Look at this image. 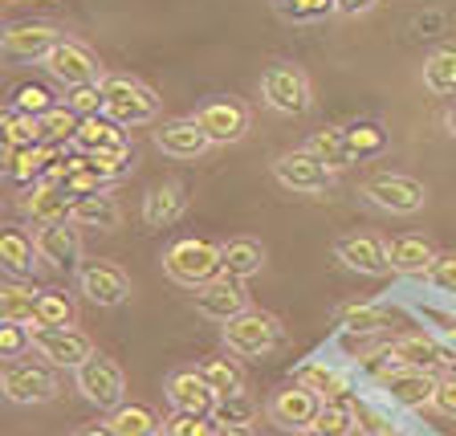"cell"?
I'll use <instances>...</instances> for the list:
<instances>
[{
  "label": "cell",
  "mask_w": 456,
  "mask_h": 436,
  "mask_svg": "<svg viewBox=\"0 0 456 436\" xmlns=\"http://www.w3.org/2000/svg\"><path fill=\"white\" fill-rule=\"evenodd\" d=\"M163 274L175 285H183V290H200L204 282L224 274V257H220V245H212V241L183 237L163 253Z\"/></svg>",
  "instance_id": "1"
},
{
  "label": "cell",
  "mask_w": 456,
  "mask_h": 436,
  "mask_svg": "<svg viewBox=\"0 0 456 436\" xmlns=\"http://www.w3.org/2000/svg\"><path fill=\"white\" fill-rule=\"evenodd\" d=\"M163 111L159 95L151 86H142L139 78H123V74H106L102 82V114H110L114 123L123 127H142V123H155Z\"/></svg>",
  "instance_id": "2"
},
{
  "label": "cell",
  "mask_w": 456,
  "mask_h": 436,
  "mask_svg": "<svg viewBox=\"0 0 456 436\" xmlns=\"http://www.w3.org/2000/svg\"><path fill=\"white\" fill-rule=\"evenodd\" d=\"M61 383H57V367H49L45 359H12L0 367V396L9 399V404H49L57 399Z\"/></svg>",
  "instance_id": "3"
},
{
  "label": "cell",
  "mask_w": 456,
  "mask_h": 436,
  "mask_svg": "<svg viewBox=\"0 0 456 436\" xmlns=\"http://www.w3.org/2000/svg\"><path fill=\"white\" fill-rule=\"evenodd\" d=\"M281 339H285V326L277 323L273 314L253 310V306L245 314H237L232 323H224V347L237 359H261V355L277 351Z\"/></svg>",
  "instance_id": "4"
},
{
  "label": "cell",
  "mask_w": 456,
  "mask_h": 436,
  "mask_svg": "<svg viewBox=\"0 0 456 436\" xmlns=\"http://www.w3.org/2000/svg\"><path fill=\"white\" fill-rule=\"evenodd\" d=\"M261 98L277 114H305L314 103L310 74L294 62H273V66L261 70Z\"/></svg>",
  "instance_id": "5"
},
{
  "label": "cell",
  "mask_w": 456,
  "mask_h": 436,
  "mask_svg": "<svg viewBox=\"0 0 456 436\" xmlns=\"http://www.w3.org/2000/svg\"><path fill=\"white\" fill-rule=\"evenodd\" d=\"M362 196L375 204V209L391 212V217H416L428 204V188L411 176H399V171H379L362 184Z\"/></svg>",
  "instance_id": "6"
},
{
  "label": "cell",
  "mask_w": 456,
  "mask_h": 436,
  "mask_svg": "<svg viewBox=\"0 0 456 436\" xmlns=\"http://www.w3.org/2000/svg\"><path fill=\"white\" fill-rule=\"evenodd\" d=\"M45 74L53 78V82H61L66 90H74V86H86V82H106V70L102 62H98L90 49L82 45V41L74 37H61L53 49L45 53Z\"/></svg>",
  "instance_id": "7"
},
{
  "label": "cell",
  "mask_w": 456,
  "mask_h": 436,
  "mask_svg": "<svg viewBox=\"0 0 456 436\" xmlns=\"http://www.w3.org/2000/svg\"><path fill=\"white\" fill-rule=\"evenodd\" d=\"M318 412H322V396L318 391H310L305 383H285V388H277L273 396H269L265 404V416L269 424H277L281 432H305V428H314V420H318Z\"/></svg>",
  "instance_id": "8"
},
{
  "label": "cell",
  "mask_w": 456,
  "mask_h": 436,
  "mask_svg": "<svg viewBox=\"0 0 456 436\" xmlns=\"http://www.w3.org/2000/svg\"><path fill=\"white\" fill-rule=\"evenodd\" d=\"M273 180L289 192H302V196H322L330 188L334 171L310 147H294V152H281L273 160Z\"/></svg>",
  "instance_id": "9"
},
{
  "label": "cell",
  "mask_w": 456,
  "mask_h": 436,
  "mask_svg": "<svg viewBox=\"0 0 456 436\" xmlns=\"http://www.w3.org/2000/svg\"><path fill=\"white\" fill-rule=\"evenodd\" d=\"M74 380H77V391H82L94 408H118L126 396V380H123V367L114 359H106V355H90V359L82 363V367L74 371Z\"/></svg>",
  "instance_id": "10"
},
{
  "label": "cell",
  "mask_w": 456,
  "mask_h": 436,
  "mask_svg": "<svg viewBox=\"0 0 456 436\" xmlns=\"http://www.w3.org/2000/svg\"><path fill=\"white\" fill-rule=\"evenodd\" d=\"M33 351H37L49 367L77 371L94 355V342L86 339L82 331H74V326H33Z\"/></svg>",
  "instance_id": "11"
},
{
  "label": "cell",
  "mask_w": 456,
  "mask_h": 436,
  "mask_svg": "<svg viewBox=\"0 0 456 436\" xmlns=\"http://www.w3.org/2000/svg\"><path fill=\"white\" fill-rule=\"evenodd\" d=\"M77 290L94 306L114 310V306H123L131 298V277H126L123 266H114V261H82L77 266Z\"/></svg>",
  "instance_id": "12"
},
{
  "label": "cell",
  "mask_w": 456,
  "mask_h": 436,
  "mask_svg": "<svg viewBox=\"0 0 456 436\" xmlns=\"http://www.w3.org/2000/svg\"><path fill=\"white\" fill-rule=\"evenodd\" d=\"M61 41V29L49 21H17L0 33V57L9 62H45V53Z\"/></svg>",
  "instance_id": "13"
},
{
  "label": "cell",
  "mask_w": 456,
  "mask_h": 436,
  "mask_svg": "<svg viewBox=\"0 0 456 436\" xmlns=\"http://www.w3.org/2000/svg\"><path fill=\"white\" fill-rule=\"evenodd\" d=\"M191 298H196V310L204 314V318H212V323H232L237 314L248 310V290L240 277H228V274H216L212 282H204L200 290H191Z\"/></svg>",
  "instance_id": "14"
},
{
  "label": "cell",
  "mask_w": 456,
  "mask_h": 436,
  "mask_svg": "<svg viewBox=\"0 0 456 436\" xmlns=\"http://www.w3.org/2000/svg\"><path fill=\"white\" fill-rule=\"evenodd\" d=\"M191 119L208 131L212 143H224V147L240 143L248 135V106L240 98H208Z\"/></svg>",
  "instance_id": "15"
},
{
  "label": "cell",
  "mask_w": 456,
  "mask_h": 436,
  "mask_svg": "<svg viewBox=\"0 0 456 436\" xmlns=\"http://www.w3.org/2000/svg\"><path fill=\"white\" fill-rule=\"evenodd\" d=\"M383 396L395 404V408H432V396H436V375L424 367H387L383 371Z\"/></svg>",
  "instance_id": "16"
},
{
  "label": "cell",
  "mask_w": 456,
  "mask_h": 436,
  "mask_svg": "<svg viewBox=\"0 0 456 436\" xmlns=\"http://www.w3.org/2000/svg\"><path fill=\"white\" fill-rule=\"evenodd\" d=\"M33 241H37V253H41L45 266H53V269H77L82 266V237H77L74 220H57V225L33 228Z\"/></svg>",
  "instance_id": "17"
},
{
  "label": "cell",
  "mask_w": 456,
  "mask_h": 436,
  "mask_svg": "<svg viewBox=\"0 0 456 436\" xmlns=\"http://www.w3.org/2000/svg\"><path fill=\"white\" fill-rule=\"evenodd\" d=\"M334 257L346 269H354V274H367V277L391 274L387 245L379 237H370V233H346V237H338L334 241Z\"/></svg>",
  "instance_id": "18"
},
{
  "label": "cell",
  "mask_w": 456,
  "mask_h": 436,
  "mask_svg": "<svg viewBox=\"0 0 456 436\" xmlns=\"http://www.w3.org/2000/svg\"><path fill=\"white\" fill-rule=\"evenodd\" d=\"M155 147H159L163 155H171V160H200V155L208 152V147H216V143L208 139V131H204L196 119H167V123L155 131Z\"/></svg>",
  "instance_id": "19"
},
{
  "label": "cell",
  "mask_w": 456,
  "mask_h": 436,
  "mask_svg": "<svg viewBox=\"0 0 456 436\" xmlns=\"http://www.w3.org/2000/svg\"><path fill=\"white\" fill-rule=\"evenodd\" d=\"M216 399H220V396L208 388V380L200 375V367H191V371H175V375L167 380V404H171V412L212 416Z\"/></svg>",
  "instance_id": "20"
},
{
  "label": "cell",
  "mask_w": 456,
  "mask_h": 436,
  "mask_svg": "<svg viewBox=\"0 0 456 436\" xmlns=\"http://www.w3.org/2000/svg\"><path fill=\"white\" fill-rule=\"evenodd\" d=\"M77 155H98V152H131V143H126V131L123 123H114L110 114H90L82 119V127L74 131L69 139Z\"/></svg>",
  "instance_id": "21"
},
{
  "label": "cell",
  "mask_w": 456,
  "mask_h": 436,
  "mask_svg": "<svg viewBox=\"0 0 456 436\" xmlns=\"http://www.w3.org/2000/svg\"><path fill=\"white\" fill-rule=\"evenodd\" d=\"M37 266H41V253L33 233H25L17 225H0V269L20 282V277L37 274Z\"/></svg>",
  "instance_id": "22"
},
{
  "label": "cell",
  "mask_w": 456,
  "mask_h": 436,
  "mask_svg": "<svg viewBox=\"0 0 456 436\" xmlns=\"http://www.w3.org/2000/svg\"><path fill=\"white\" fill-rule=\"evenodd\" d=\"M183 209H188V188L180 180H163L155 188H147V196H142V225L167 228L183 217Z\"/></svg>",
  "instance_id": "23"
},
{
  "label": "cell",
  "mask_w": 456,
  "mask_h": 436,
  "mask_svg": "<svg viewBox=\"0 0 456 436\" xmlns=\"http://www.w3.org/2000/svg\"><path fill=\"white\" fill-rule=\"evenodd\" d=\"M20 209H25V217L33 220V228L57 225V220H69V192L61 188V184L41 180V184H33V188L25 192Z\"/></svg>",
  "instance_id": "24"
},
{
  "label": "cell",
  "mask_w": 456,
  "mask_h": 436,
  "mask_svg": "<svg viewBox=\"0 0 456 436\" xmlns=\"http://www.w3.org/2000/svg\"><path fill=\"white\" fill-rule=\"evenodd\" d=\"M436 245L419 233H403L387 245V261H391V274H408V277H424L436 261Z\"/></svg>",
  "instance_id": "25"
},
{
  "label": "cell",
  "mask_w": 456,
  "mask_h": 436,
  "mask_svg": "<svg viewBox=\"0 0 456 436\" xmlns=\"http://www.w3.org/2000/svg\"><path fill=\"white\" fill-rule=\"evenodd\" d=\"M387 363L391 367H424L432 371L436 363H444V347L432 334H403L387 347Z\"/></svg>",
  "instance_id": "26"
},
{
  "label": "cell",
  "mask_w": 456,
  "mask_h": 436,
  "mask_svg": "<svg viewBox=\"0 0 456 436\" xmlns=\"http://www.w3.org/2000/svg\"><path fill=\"white\" fill-rule=\"evenodd\" d=\"M57 155H61V143H37L25 152H9V180L33 188V184L45 180V171L53 168Z\"/></svg>",
  "instance_id": "27"
},
{
  "label": "cell",
  "mask_w": 456,
  "mask_h": 436,
  "mask_svg": "<svg viewBox=\"0 0 456 436\" xmlns=\"http://www.w3.org/2000/svg\"><path fill=\"white\" fill-rule=\"evenodd\" d=\"M37 143H45L37 114H25L17 106L0 111V152H25V147H37Z\"/></svg>",
  "instance_id": "28"
},
{
  "label": "cell",
  "mask_w": 456,
  "mask_h": 436,
  "mask_svg": "<svg viewBox=\"0 0 456 436\" xmlns=\"http://www.w3.org/2000/svg\"><path fill=\"white\" fill-rule=\"evenodd\" d=\"M69 220H74L77 228H102V233H110V228H118V220H123V209H118L110 196L94 192V196L69 200Z\"/></svg>",
  "instance_id": "29"
},
{
  "label": "cell",
  "mask_w": 456,
  "mask_h": 436,
  "mask_svg": "<svg viewBox=\"0 0 456 436\" xmlns=\"http://www.w3.org/2000/svg\"><path fill=\"white\" fill-rule=\"evenodd\" d=\"M220 257H224V274L240 277V282H248V277L261 274V266H265V249H261V241H253V237L224 241V245H220Z\"/></svg>",
  "instance_id": "30"
},
{
  "label": "cell",
  "mask_w": 456,
  "mask_h": 436,
  "mask_svg": "<svg viewBox=\"0 0 456 436\" xmlns=\"http://www.w3.org/2000/svg\"><path fill=\"white\" fill-rule=\"evenodd\" d=\"M424 86L436 98H456V45H440L424 57Z\"/></svg>",
  "instance_id": "31"
},
{
  "label": "cell",
  "mask_w": 456,
  "mask_h": 436,
  "mask_svg": "<svg viewBox=\"0 0 456 436\" xmlns=\"http://www.w3.org/2000/svg\"><path fill=\"white\" fill-rule=\"evenodd\" d=\"M110 428L118 436H163V420L155 416V408H147V404H126V399L110 412Z\"/></svg>",
  "instance_id": "32"
},
{
  "label": "cell",
  "mask_w": 456,
  "mask_h": 436,
  "mask_svg": "<svg viewBox=\"0 0 456 436\" xmlns=\"http://www.w3.org/2000/svg\"><path fill=\"white\" fill-rule=\"evenodd\" d=\"M305 147H310V152L318 155V160H322L330 171H346L351 163H359V160H354V152H351V143H346V135H342V127H326V131H314Z\"/></svg>",
  "instance_id": "33"
},
{
  "label": "cell",
  "mask_w": 456,
  "mask_h": 436,
  "mask_svg": "<svg viewBox=\"0 0 456 436\" xmlns=\"http://www.w3.org/2000/svg\"><path fill=\"white\" fill-rule=\"evenodd\" d=\"M200 375L208 380V388L216 391V396H237V391H245V371H240V363L232 359V351L204 359L200 363Z\"/></svg>",
  "instance_id": "34"
},
{
  "label": "cell",
  "mask_w": 456,
  "mask_h": 436,
  "mask_svg": "<svg viewBox=\"0 0 456 436\" xmlns=\"http://www.w3.org/2000/svg\"><path fill=\"white\" fill-rule=\"evenodd\" d=\"M77 306L66 290H37V310H33V326H74Z\"/></svg>",
  "instance_id": "35"
},
{
  "label": "cell",
  "mask_w": 456,
  "mask_h": 436,
  "mask_svg": "<svg viewBox=\"0 0 456 436\" xmlns=\"http://www.w3.org/2000/svg\"><path fill=\"white\" fill-rule=\"evenodd\" d=\"M346 143H351L354 160H375V155L387 152V131L379 123H370V119H354V123L342 127Z\"/></svg>",
  "instance_id": "36"
},
{
  "label": "cell",
  "mask_w": 456,
  "mask_h": 436,
  "mask_svg": "<svg viewBox=\"0 0 456 436\" xmlns=\"http://www.w3.org/2000/svg\"><path fill=\"white\" fill-rule=\"evenodd\" d=\"M37 290L20 282H0V323H33Z\"/></svg>",
  "instance_id": "37"
},
{
  "label": "cell",
  "mask_w": 456,
  "mask_h": 436,
  "mask_svg": "<svg viewBox=\"0 0 456 436\" xmlns=\"http://www.w3.org/2000/svg\"><path fill=\"white\" fill-rule=\"evenodd\" d=\"M297 383H305L310 391H318L322 399H338L346 391V375L330 363H302L297 367Z\"/></svg>",
  "instance_id": "38"
},
{
  "label": "cell",
  "mask_w": 456,
  "mask_h": 436,
  "mask_svg": "<svg viewBox=\"0 0 456 436\" xmlns=\"http://www.w3.org/2000/svg\"><path fill=\"white\" fill-rule=\"evenodd\" d=\"M391 318H395V314H391L387 306H370V302L342 306V314H338V323L351 334H375V331H383V326H391Z\"/></svg>",
  "instance_id": "39"
},
{
  "label": "cell",
  "mask_w": 456,
  "mask_h": 436,
  "mask_svg": "<svg viewBox=\"0 0 456 436\" xmlns=\"http://www.w3.org/2000/svg\"><path fill=\"white\" fill-rule=\"evenodd\" d=\"M256 420V399L237 391V396H220L212 408V424L216 428H245Z\"/></svg>",
  "instance_id": "40"
},
{
  "label": "cell",
  "mask_w": 456,
  "mask_h": 436,
  "mask_svg": "<svg viewBox=\"0 0 456 436\" xmlns=\"http://www.w3.org/2000/svg\"><path fill=\"white\" fill-rule=\"evenodd\" d=\"M314 428L326 436H351L359 428V412L351 404H342V399H322V412H318Z\"/></svg>",
  "instance_id": "41"
},
{
  "label": "cell",
  "mask_w": 456,
  "mask_h": 436,
  "mask_svg": "<svg viewBox=\"0 0 456 436\" xmlns=\"http://www.w3.org/2000/svg\"><path fill=\"white\" fill-rule=\"evenodd\" d=\"M77 127H82V114L69 111L66 103L53 106L49 114H41V131H45V143H61V147H66V143L74 139Z\"/></svg>",
  "instance_id": "42"
},
{
  "label": "cell",
  "mask_w": 456,
  "mask_h": 436,
  "mask_svg": "<svg viewBox=\"0 0 456 436\" xmlns=\"http://www.w3.org/2000/svg\"><path fill=\"white\" fill-rule=\"evenodd\" d=\"M33 351V323H0V363L25 359Z\"/></svg>",
  "instance_id": "43"
},
{
  "label": "cell",
  "mask_w": 456,
  "mask_h": 436,
  "mask_svg": "<svg viewBox=\"0 0 456 436\" xmlns=\"http://www.w3.org/2000/svg\"><path fill=\"white\" fill-rule=\"evenodd\" d=\"M277 12L294 25H310V21H326L334 12V0H277Z\"/></svg>",
  "instance_id": "44"
},
{
  "label": "cell",
  "mask_w": 456,
  "mask_h": 436,
  "mask_svg": "<svg viewBox=\"0 0 456 436\" xmlns=\"http://www.w3.org/2000/svg\"><path fill=\"white\" fill-rule=\"evenodd\" d=\"M163 436H216L212 416H191V412H171L163 420Z\"/></svg>",
  "instance_id": "45"
},
{
  "label": "cell",
  "mask_w": 456,
  "mask_h": 436,
  "mask_svg": "<svg viewBox=\"0 0 456 436\" xmlns=\"http://www.w3.org/2000/svg\"><path fill=\"white\" fill-rule=\"evenodd\" d=\"M86 168L98 171L106 184L123 180L126 171H131V152H98V155H86Z\"/></svg>",
  "instance_id": "46"
},
{
  "label": "cell",
  "mask_w": 456,
  "mask_h": 436,
  "mask_svg": "<svg viewBox=\"0 0 456 436\" xmlns=\"http://www.w3.org/2000/svg\"><path fill=\"white\" fill-rule=\"evenodd\" d=\"M12 106H17V111H25V114H49L53 111V95H49L45 86H33V82H25V86H17V90H12Z\"/></svg>",
  "instance_id": "47"
},
{
  "label": "cell",
  "mask_w": 456,
  "mask_h": 436,
  "mask_svg": "<svg viewBox=\"0 0 456 436\" xmlns=\"http://www.w3.org/2000/svg\"><path fill=\"white\" fill-rule=\"evenodd\" d=\"M66 106H69V111H77L82 119H90V114H102V82H86V86H74V90H66Z\"/></svg>",
  "instance_id": "48"
},
{
  "label": "cell",
  "mask_w": 456,
  "mask_h": 436,
  "mask_svg": "<svg viewBox=\"0 0 456 436\" xmlns=\"http://www.w3.org/2000/svg\"><path fill=\"white\" fill-rule=\"evenodd\" d=\"M424 282L432 290H440V294H456V253H440L432 261V269L424 274Z\"/></svg>",
  "instance_id": "49"
},
{
  "label": "cell",
  "mask_w": 456,
  "mask_h": 436,
  "mask_svg": "<svg viewBox=\"0 0 456 436\" xmlns=\"http://www.w3.org/2000/svg\"><path fill=\"white\" fill-rule=\"evenodd\" d=\"M432 408H436L440 416L456 420V371H448V375H440V380H436V396H432Z\"/></svg>",
  "instance_id": "50"
},
{
  "label": "cell",
  "mask_w": 456,
  "mask_h": 436,
  "mask_svg": "<svg viewBox=\"0 0 456 436\" xmlns=\"http://www.w3.org/2000/svg\"><path fill=\"white\" fill-rule=\"evenodd\" d=\"M391 420L383 416V412H375V408H359V432L362 436H379V432H391Z\"/></svg>",
  "instance_id": "51"
},
{
  "label": "cell",
  "mask_w": 456,
  "mask_h": 436,
  "mask_svg": "<svg viewBox=\"0 0 456 436\" xmlns=\"http://www.w3.org/2000/svg\"><path fill=\"white\" fill-rule=\"evenodd\" d=\"M379 4V0H334V12H342V17H362V12H370Z\"/></svg>",
  "instance_id": "52"
},
{
  "label": "cell",
  "mask_w": 456,
  "mask_h": 436,
  "mask_svg": "<svg viewBox=\"0 0 456 436\" xmlns=\"http://www.w3.org/2000/svg\"><path fill=\"white\" fill-rule=\"evenodd\" d=\"M416 29L424 37H432V29H444V12H424V17H416Z\"/></svg>",
  "instance_id": "53"
},
{
  "label": "cell",
  "mask_w": 456,
  "mask_h": 436,
  "mask_svg": "<svg viewBox=\"0 0 456 436\" xmlns=\"http://www.w3.org/2000/svg\"><path fill=\"white\" fill-rule=\"evenodd\" d=\"M74 436H118V432H114L110 420H106V424H86V428H77Z\"/></svg>",
  "instance_id": "54"
},
{
  "label": "cell",
  "mask_w": 456,
  "mask_h": 436,
  "mask_svg": "<svg viewBox=\"0 0 456 436\" xmlns=\"http://www.w3.org/2000/svg\"><path fill=\"white\" fill-rule=\"evenodd\" d=\"M440 347L456 355V326H444V331H440Z\"/></svg>",
  "instance_id": "55"
},
{
  "label": "cell",
  "mask_w": 456,
  "mask_h": 436,
  "mask_svg": "<svg viewBox=\"0 0 456 436\" xmlns=\"http://www.w3.org/2000/svg\"><path fill=\"white\" fill-rule=\"evenodd\" d=\"M444 131L456 139V98H452V106H448V111H444Z\"/></svg>",
  "instance_id": "56"
},
{
  "label": "cell",
  "mask_w": 456,
  "mask_h": 436,
  "mask_svg": "<svg viewBox=\"0 0 456 436\" xmlns=\"http://www.w3.org/2000/svg\"><path fill=\"white\" fill-rule=\"evenodd\" d=\"M216 436H253V424H245V428H216Z\"/></svg>",
  "instance_id": "57"
},
{
  "label": "cell",
  "mask_w": 456,
  "mask_h": 436,
  "mask_svg": "<svg viewBox=\"0 0 456 436\" xmlns=\"http://www.w3.org/2000/svg\"><path fill=\"white\" fill-rule=\"evenodd\" d=\"M297 436H326V432H318V428H305V432H297Z\"/></svg>",
  "instance_id": "58"
},
{
  "label": "cell",
  "mask_w": 456,
  "mask_h": 436,
  "mask_svg": "<svg viewBox=\"0 0 456 436\" xmlns=\"http://www.w3.org/2000/svg\"><path fill=\"white\" fill-rule=\"evenodd\" d=\"M379 436H408V432H399V428H391V432H379Z\"/></svg>",
  "instance_id": "59"
}]
</instances>
